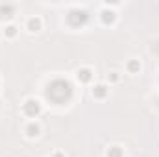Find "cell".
I'll return each instance as SVG.
<instances>
[{
	"mask_svg": "<svg viewBox=\"0 0 159 157\" xmlns=\"http://www.w3.org/2000/svg\"><path fill=\"white\" fill-rule=\"evenodd\" d=\"M107 157H122V150H120L119 146H113V148H109Z\"/></svg>",
	"mask_w": 159,
	"mask_h": 157,
	"instance_id": "ba28073f",
	"label": "cell"
},
{
	"mask_svg": "<svg viewBox=\"0 0 159 157\" xmlns=\"http://www.w3.org/2000/svg\"><path fill=\"white\" fill-rule=\"evenodd\" d=\"M39 111H41V105L35 100H28V102L24 104V113H26L28 117H35V115H39Z\"/></svg>",
	"mask_w": 159,
	"mask_h": 157,
	"instance_id": "3957f363",
	"label": "cell"
},
{
	"mask_svg": "<svg viewBox=\"0 0 159 157\" xmlns=\"http://www.w3.org/2000/svg\"><path fill=\"white\" fill-rule=\"evenodd\" d=\"M102 15H104V20H106V22H113V19H115V13H111V11H109V13L104 11Z\"/></svg>",
	"mask_w": 159,
	"mask_h": 157,
	"instance_id": "30bf717a",
	"label": "cell"
},
{
	"mask_svg": "<svg viewBox=\"0 0 159 157\" xmlns=\"http://www.w3.org/2000/svg\"><path fill=\"white\" fill-rule=\"evenodd\" d=\"M26 131H28L30 137H37V135H39V126H37V124H30Z\"/></svg>",
	"mask_w": 159,
	"mask_h": 157,
	"instance_id": "52a82bcc",
	"label": "cell"
},
{
	"mask_svg": "<svg viewBox=\"0 0 159 157\" xmlns=\"http://www.w3.org/2000/svg\"><path fill=\"white\" fill-rule=\"evenodd\" d=\"M85 20H87V13L81 11V9H72V11L69 13V22H70L72 26H80V24H83Z\"/></svg>",
	"mask_w": 159,
	"mask_h": 157,
	"instance_id": "7a4b0ae2",
	"label": "cell"
},
{
	"mask_svg": "<svg viewBox=\"0 0 159 157\" xmlns=\"http://www.w3.org/2000/svg\"><path fill=\"white\" fill-rule=\"evenodd\" d=\"M54 157H63L61 154H54Z\"/></svg>",
	"mask_w": 159,
	"mask_h": 157,
	"instance_id": "4fadbf2b",
	"label": "cell"
},
{
	"mask_svg": "<svg viewBox=\"0 0 159 157\" xmlns=\"http://www.w3.org/2000/svg\"><path fill=\"white\" fill-rule=\"evenodd\" d=\"M28 28H30V32H37L41 28V20L39 19H30L28 20Z\"/></svg>",
	"mask_w": 159,
	"mask_h": 157,
	"instance_id": "277c9868",
	"label": "cell"
},
{
	"mask_svg": "<svg viewBox=\"0 0 159 157\" xmlns=\"http://www.w3.org/2000/svg\"><path fill=\"white\" fill-rule=\"evenodd\" d=\"M78 79H81V81H89V79H91V70H89V69H81V70H78Z\"/></svg>",
	"mask_w": 159,
	"mask_h": 157,
	"instance_id": "5b68a950",
	"label": "cell"
},
{
	"mask_svg": "<svg viewBox=\"0 0 159 157\" xmlns=\"http://www.w3.org/2000/svg\"><path fill=\"white\" fill-rule=\"evenodd\" d=\"M93 92H94V96H98V98H104V96L107 94V89H106L104 85H96Z\"/></svg>",
	"mask_w": 159,
	"mask_h": 157,
	"instance_id": "8992f818",
	"label": "cell"
},
{
	"mask_svg": "<svg viewBox=\"0 0 159 157\" xmlns=\"http://www.w3.org/2000/svg\"><path fill=\"white\" fill-rule=\"evenodd\" d=\"M11 11H13V7H11V6H0V13H6L4 17H11V15H9Z\"/></svg>",
	"mask_w": 159,
	"mask_h": 157,
	"instance_id": "9c48e42d",
	"label": "cell"
},
{
	"mask_svg": "<svg viewBox=\"0 0 159 157\" xmlns=\"http://www.w3.org/2000/svg\"><path fill=\"white\" fill-rule=\"evenodd\" d=\"M46 94L52 102L56 104H65L70 96H72V87L67 79H56L48 85L46 89Z\"/></svg>",
	"mask_w": 159,
	"mask_h": 157,
	"instance_id": "6da1fadb",
	"label": "cell"
},
{
	"mask_svg": "<svg viewBox=\"0 0 159 157\" xmlns=\"http://www.w3.org/2000/svg\"><path fill=\"white\" fill-rule=\"evenodd\" d=\"M6 34H7L9 37H11V35H15V26H7V28H6Z\"/></svg>",
	"mask_w": 159,
	"mask_h": 157,
	"instance_id": "7c38bea8",
	"label": "cell"
},
{
	"mask_svg": "<svg viewBox=\"0 0 159 157\" xmlns=\"http://www.w3.org/2000/svg\"><path fill=\"white\" fill-rule=\"evenodd\" d=\"M128 69H129L131 72H137V70H139V63H137V61H129V65H128Z\"/></svg>",
	"mask_w": 159,
	"mask_h": 157,
	"instance_id": "8fae6325",
	"label": "cell"
}]
</instances>
